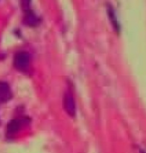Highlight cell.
<instances>
[{"label": "cell", "mask_w": 146, "mask_h": 153, "mask_svg": "<svg viewBox=\"0 0 146 153\" xmlns=\"http://www.w3.org/2000/svg\"><path fill=\"white\" fill-rule=\"evenodd\" d=\"M30 63V56L27 52H19L14 57V66L21 71L28 69Z\"/></svg>", "instance_id": "obj_1"}, {"label": "cell", "mask_w": 146, "mask_h": 153, "mask_svg": "<svg viewBox=\"0 0 146 153\" xmlns=\"http://www.w3.org/2000/svg\"><path fill=\"white\" fill-rule=\"evenodd\" d=\"M63 106L65 112L70 116H74L76 114V103L74 97L70 91H66L63 97Z\"/></svg>", "instance_id": "obj_2"}, {"label": "cell", "mask_w": 146, "mask_h": 153, "mask_svg": "<svg viewBox=\"0 0 146 153\" xmlns=\"http://www.w3.org/2000/svg\"><path fill=\"white\" fill-rule=\"evenodd\" d=\"M28 122V119H15L9 122L7 125L8 135H14L20 131L21 127Z\"/></svg>", "instance_id": "obj_3"}, {"label": "cell", "mask_w": 146, "mask_h": 153, "mask_svg": "<svg viewBox=\"0 0 146 153\" xmlns=\"http://www.w3.org/2000/svg\"><path fill=\"white\" fill-rule=\"evenodd\" d=\"M11 97L12 92L9 84L5 82H0V104L10 101Z\"/></svg>", "instance_id": "obj_4"}, {"label": "cell", "mask_w": 146, "mask_h": 153, "mask_svg": "<svg viewBox=\"0 0 146 153\" xmlns=\"http://www.w3.org/2000/svg\"><path fill=\"white\" fill-rule=\"evenodd\" d=\"M25 16H24V23L28 26H36L40 23V18L31 10H25Z\"/></svg>", "instance_id": "obj_5"}, {"label": "cell", "mask_w": 146, "mask_h": 153, "mask_svg": "<svg viewBox=\"0 0 146 153\" xmlns=\"http://www.w3.org/2000/svg\"><path fill=\"white\" fill-rule=\"evenodd\" d=\"M107 14H108V16H109V19H110V22H111L113 28L119 32V22L117 20V17H116V15H115V12L113 10V9L111 7V6H108L107 8Z\"/></svg>", "instance_id": "obj_6"}, {"label": "cell", "mask_w": 146, "mask_h": 153, "mask_svg": "<svg viewBox=\"0 0 146 153\" xmlns=\"http://www.w3.org/2000/svg\"><path fill=\"white\" fill-rule=\"evenodd\" d=\"M139 153H146V152H145V151H140V152H139Z\"/></svg>", "instance_id": "obj_7"}]
</instances>
